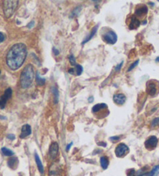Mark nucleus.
<instances>
[{
	"label": "nucleus",
	"instance_id": "nucleus-7",
	"mask_svg": "<svg viewBox=\"0 0 159 176\" xmlns=\"http://www.w3.org/2000/svg\"><path fill=\"white\" fill-rule=\"evenodd\" d=\"M158 142V138L155 136H151V137L147 139L145 143H144V145H145L146 149L149 151H152L157 147Z\"/></svg>",
	"mask_w": 159,
	"mask_h": 176
},
{
	"label": "nucleus",
	"instance_id": "nucleus-11",
	"mask_svg": "<svg viewBox=\"0 0 159 176\" xmlns=\"http://www.w3.org/2000/svg\"><path fill=\"white\" fill-rule=\"evenodd\" d=\"M113 101L118 105H123L126 101L125 95L122 93L115 94L114 96H113Z\"/></svg>",
	"mask_w": 159,
	"mask_h": 176
},
{
	"label": "nucleus",
	"instance_id": "nucleus-6",
	"mask_svg": "<svg viewBox=\"0 0 159 176\" xmlns=\"http://www.w3.org/2000/svg\"><path fill=\"white\" fill-rule=\"evenodd\" d=\"M158 91V85L155 81L151 80L147 83V92L151 96H154Z\"/></svg>",
	"mask_w": 159,
	"mask_h": 176
},
{
	"label": "nucleus",
	"instance_id": "nucleus-4",
	"mask_svg": "<svg viewBox=\"0 0 159 176\" xmlns=\"http://www.w3.org/2000/svg\"><path fill=\"white\" fill-rule=\"evenodd\" d=\"M103 39L109 44H114L117 41V35L114 31L108 30L103 35Z\"/></svg>",
	"mask_w": 159,
	"mask_h": 176
},
{
	"label": "nucleus",
	"instance_id": "nucleus-40",
	"mask_svg": "<svg viewBox=\"0 0 159 176\" xmlns=\"http://www.w3.org/2000/svg\"><path fill=\"white\" fill-rule=\"evenodd\" d=\"M149 4H150V5H151V6H154L153 2H149Z\"/></svg>",
	"mask_w": 159,
	"mask_h": 176
},
{
	"label": "nucleus",
	"instance_id": "nucleus-15",
	"mask_svg": "<svg viewBox=\"0 0 159 176\" xmlns=\"http://www.w3.org/2000/svg\"><path fill=\"white\" fill-rule=\"evenodd\" d=\"M34 157H35L36 163H37V165H38V169H39L40 172L41 173V174H43V173H44L43 164H42L41 161H40V159L39 156H38V153H37V152H35V154H34Z\"/></svg>",
	"mask_w": 159,
	"mask_h": 176
},
{
	"label": "nucleus",
	"instance_id": "nucleus-23",
	"mask_svg": "<svg viewBox=\"0 0 159 176\" xmlns=\"http://www.w3.org/2000/svg\"><path fill=\"white\" fill-rule=\"evenodd\" d=\"M12 93H13V92H12V88H8L6 89V91H5V92H4L3 95L6 96V97L8 99H10L12 96Z\"/></svg>",
	"mask_w": 159,
	"mask_h": 176
},
{
	"label": "nucleus",
	"instance_id": "nucleus-39",
	"mask_svg": "<svg viewBox=\"0 0 159 176\" xmlns=\"http://www.w3.org/2000/svg\"><path fill=\"white\" fill-rule=\"evenodd\" d=\"M156 61L159 62V57H158V58H156Z\"/></svg>",
	"mask_w": 159,
	"mask_h": 176
},
{
	"label": "nucleus",
	"instance_id": "nucleus-9",
	"mask_svg": "<svg viewBox=\"0 0 159 176\" xmlns=\"http://www.w3.org/2000/svg\"><path fill=\"white\" fill-rule=\"evenodd\" d=\"M31 134V127L29 124H25L22 127L21 129V133L20 135V138H25V137H28L29 135Z\"/></svg>",
	"mask_w": 159,
	"mask_h": 176
},
{
	"label": "nucleus",
	"instance_id": "nucleus-20",
	"mask_svg": "<svg viewBox=\"0 0 159 176\" xmlns=\"http://www.w3.org/2000/svg\"><path fill=\"white\" fill-rule=\"evenodd\" d=\"M1 152H2V154L5 156H8V157H10V156H13L14 154L13 151H12L10 149H8L6 148H2L1 149Z\"/></svg>",
	"mask_w": 159,
	"mask_h": 176
},
{
	"label": "nucleus",
	"instance_id": "nucleus-1",
	"mask_svg": "<svg viewBox=\"0 0 159 176\" xmlns=\"http://www.w3.org/2000/svg\"><path fill=\"white\" fill-rule=\"evenodd\" d=\"M27 55L26 45L19 43L13 45L6 55V64L13 71L19 69L22 65Z\"/></svg>",
	"mask_w": 159,
	"mask_h": 176
},
{
	"label": "nucleus",
	"instance_id": "nucleus-31",
	"mask_svg": "<svg viewBox=\"0 0 159 176\" xmlns=\"http://www.w3.org/2000/svg\"><path fill=\"white\" fill-rule=\"evenodd\" d=\"M5 40V35L2 32H0V43H2Z\"/></svg>",
	"mask_w": 159,
	"mask_h": 176
},
{
	"label": "nucleus",
	"instance_id": "nucleus-36",
	"mask_svg": "<svg viewBox=\"0 0 159 176\" xmlns=\"http://www.w3.org/2000/svg\"><path fill=\"white\" fill-rule=\"evenodd\" d=\"M98 145L99 146H103V147H106V144L104 142H99L98 143Z\"/></svg>",
	"mask_w": 159,
	"mask_h": 176
},
{
	"label": "nucleus",
	"instance_id": "nucleus-17",
	"mask_svg": "<svg viewBox=\"0 0 159 176\" xmlns=\"http://www.w3.org/2000/svg\"><path fill=\"white\" fill-rule=\"evenodd\" d=\"M100 165L103 169H106L109 166V159L106 156H103L100 158Z\"/></svg>",
	"mask_w": 159,
	"mask_h": 176
},
{
	"label": "nucleus",
	"instance_id": "nucleus-27",
	"mask_svg": "<svg viewBox=\"0 0 159 176\" xmlns=\"http://www.w3.org/2000/svg\"><path fill=\"white\" fill-rule=\"evenodd\" d=\"M138 63H139V60H137L135 62H134L133 64H132L130 66V67H129V68H128V70H127V71H132V70H133L134 68V67L137 65V64H138Z\"/></svg>",
	"mask_w": 159,
	"mask_h": 176
},
{
	"label": "nucleus",
	"instance_id": "nucleus-26",
	"mask_svg": "<svg viewBox=\"0 0 159 176\" xmlns=\"http://www.w3.org/2000/svg\"><path fill=\"white\" fill-rule=\"evenodd\" d=\"M159 125V117H157V118H154L152 122V127H156V126Z\"/></svg>",
	"mask_w": 159,
	"mask_h": 176
},
{
	"label": "nucleus",
	"instance_id": "nucleus-13",
	"mask_svg": "<svg viewBox=\"0 0 159 176\" xmlns=\"http://www.w3.org/2000/svg\"><path fill=\"white\" fill-rule=\"evenodd\" d=\"M98 27H99V24H97L96 26H95V27H93V28H92V30L91 31V33L89 34V35L87 36V37H86L85 38L84 40H83V42L82 43V44H85V43H87L88 41H89L90 40L92 39V37H93L94 35L95 34V33L97 32V28H98Z\"/></svg>",
	"mask_w": 159,
	"mask_h": 176
},
{
	"label": "nucleus",
	"instance_id": "nucleus-14",
	"mask_svg": "<svg viewBox=\"0 0 159 176\" xmlns=\"http://www.w3.org/2000/svg\"><path fill=\"white\" fill-rule=\"evenodd\" d=\"M8 166L10 167V169H15L18 165V159L16 157H10V159L8 160Z\"/></svg>",
	"mask_w": 159,
	"mask_h": 176
},
{
	"label": "nucleus",
	"instance_id": "nucleus-32",
	"mask_svg": "<svg viewBox=\"0 0 159 176\" xmlns=\"http://www.w3.org/2000/svg\"><path fill=\"white\" fill-rule=\"evenodd\" d=\"M110 139V141H119V140H120V137H117V136H116V137H111Z\"/></svg>",
	"mask_w": 159,
	"mask_h": 176
},
{
	"label": "nucleus",
	"instance_id": "nucleus-38",
	"mask_svg": "<svg viewBox=\"0 0 159 176\" xmlns=\"http://www.w3.org/2000/svg\"><path fill=\"white\" fill-rule=\"evenodd\" d=\"M0 119H2V120H6V117H4V116H0Z\"/></svg>",
	"mask_w": 159,
	"mask_h": 176
},
{
	"label": "nucleus",
	"instance_id": "nucleus-19",
	"mask_svg": "<svg viewBox=\"0 0 159 176\" xmlns=\"http://www.w3.org/2000/svg\"><path fill=\"white\" fill-rule=\"evenodd\" d=\"M36 81H37V84L39 85H43L45 83V79L40 77L39 72H37V75H36Z\"/></svg>",
	"mask_w": 159,
	"mask_h": 176
},
{
	"label": "nucleus",
	"instance_id": "nucleus-10",
	"mask_svg": "<svg viewBox=\"0 0 159 176\" xmlns=\"http://www.w3.org/2000/svg\"><path fill=\"white\" fill-rule=\"evenodd\" d=\"M140 24V22L138 20L137 17L135 16H132L130 17V20L129 23V28L130 30H135V29H137L139 27Z\"/></svg>",
	"mask_w": 159,
	"mask_h": 176
},
{
	"label": "nucleus",
	"instance_id": "nucleus-22",
	"mask_svg": "<svg viewBox=\"0 0 159 176\" xmlns=\"http://www.w3.org/2000/svg\"><path fill=\"white\" fill-rule=\"evenodd\" d=\"M51 90H52V92L54 96V103H57L58 102V97H59V93H58V89H57L56 87L54 86L51 88Z\"/></svg>",
	"mask_w": 159,
	"mask_h": 176
},
{
	"label": "nucleus",
	"instance_id": "nucleus-37",
	"mask_svg": "<svg viewBox=\"0 0 159 176\" xmlns=\"http://www.w3.org/2000/svg\"><path fill=\"white\" fill-rule=\"evenodd\" d=\"M93 100H94V98L92 97V96H90V97L88 98V103H92V102H93Z\"/></svg>",
	"mask_w": 159,
	"mask_h": 176
},
{
	"label": "nucleus",
	"instance_id": "nucleus-28",
	"mask_svg": "<svg viewBox=\"0 0 159 176\" xmlns=\"http://www.w3.org/2000/svg\"><path fill=\"white\" fill-rule=\"evenodd\" d=\"M123 64H124V61H121L120 62V64H118V65H116V67H115V70L117 71H119L120 70V68H121L122 65H123Z\"/></svg>",
	"mask_w": 159,
	"mask_h": 176
},
{
	"label": "nucleus",
	"instance_id": "nucleus-21",
	"mask_svg": "<svg viewBox=\"0 0 159 176\" xmlns=\"http://www.w3.org/2000/svg\"><path fill=\"white\" fill-rule=\"evenodd\" d=\"M8 99L6 97V96H4V95H2V96H1V98H0V108L1 109H4L5 108V106H6V102H7Z\"/></svg>",
	"mask_w": 159,
	"mask_h": 176
},
{
	"label": "nucleus",
	"instance_id": "nucleus-30",
	"mask_svg": "<svg viewBox=\"0 0 159 176\" xmlns=\"http://www.w3.org/2000/svg\"><path fill=\"white\" fill-rule=\"evenodd\" d=\"M7 138L13 141V140H14V139L16 138V137H15V135H14V134H11V133H10V134L7 135Z\"/></svg>",
	"mask_w": 159,
	"mask_h": 176
},
{
	"label": "nucleus",
	"instance_id": "nucleus-8",
	"mask_svg": "<svg viewBox=\"0 0 159 176\" xmlns=\"http://www.w3.org/2000/svg\"><path fill=\"white\" fill-rule=\"evenodd\" d=\"M58 153V143L54 142L51 144L50 149H49V154L51 159H54L57 157Z\"/></svg>",
	"mask_w": 159,
	"mask_h": 176
},
{
	"label": "nucleus",
	"instance_id": "nucleus-2",
	"mask_svg": "<svg viewBox=\"0 0 159 176\" xmlns=\"http://www.w3.org/2000/svg\"><path fill=\"white\" fill-rule=\"evenodd\" d=\"M34 78V67L27 64L22 69L20 75V85L22 88H27L30 86Z\"/></svg>",
	"mask_w": 159,
	"mask_h": 176
},
{
	"label": "nucleus",
	"instance_id": "nucleus-18",
	"mask_svg": "<svg viewBox=\"0 0 159 176\" xmlns=\"http://www.w3.org/2000/svg\"><path fill=\"white\" fill-rule=\"evenodd\" d=\"M159 174V165H156L152 169V170L148 172L144 176H157Z\"/></svg>",
	"mask_w": 159,
	"mask_h": 176
},
{
	"label": "nucleus",
	"instance_id": "nucleus-34",
	"mask_svg": "<svg viewBox=\"0 0 159 176\" xmlns=\"http://www.w3.org/2000/svg\"><path fill=\"white\" fill-rule=\"evenodd\" d=\"M68 72H69L70 74H71V75H73V74L75 72V68H73V67H72V68H70V69L68 70Z\"/></svg>",
	"mask_w": 159,
	"mask_h": 176
},
{
	"label": "nucleus",
	"instance_id": "nucleus-3",
	"mask_svg": "<svg viewBox=\"0 0 159 176\" xmlns=\"http://www.w3.org/2000/svg\"><path fill=\"white\" fill-rule=\"evenodd\" d=\"M19 2L17 0H6L3 1L2 9H3L4 14L6 18H10L13 16L15 10H16Z\"/></svg>",
	"mask_w": 159,
	"mask_h": 176
},
{
	"label": "nucleus",
	"instance_id": "nucleus-12",
	"mask_svg": "<svg viewBox=\"0 0 159 176\" xmlns=\"http://www.w3.org/2000/svg\"><path fill=\"white\" fill-rule=\"evenodd\" d=\"M147 13H148V7L146 6H139L135 10V15L138 17L146 15Z\"/></svg>",
	"mask_w": 159,
	"mask_h": 176
},
{
	"label": "nucleus",
	"instance_id": "nucleus-5",
	"mask_svg": "<svg viewBox=\"0 0 159 176\" xmlns=\"http://www.w3.org/2000/svg\"><path fill=\"white\" fill-rule=\"evenodd\" d=\"M129 151V148H128L125 144L121 143V144H119L117 146H116V150H115V154H116V157H124V156H126L128 154Z\"/></svg>",
	"mask_w": 159,
	"mask_h": 176
},
{
	"label": "nucleus",
	"instance_id": "nucleus-35",
	"mask_svg": "<svg viewBox=\"0 0 159 176\" xmlns=\"http://www.w3.org/2000/svg\"><path fill=\"white\" fill-rule=\"evenodd\" d=\"M72 144H73V143L71 142L69 144H68V145H67V148H66V151H68L70 150V148H71V147Z\"/></svg>",
	"mask_w": 159,
	"mask_h": 176
},
{
	"label": "nucleus",
	"instance_id": "nucleus-41",
	"mask_svg": "<svg viewBox=\"0 0 159 176\" xmlns=\"http://www.w3.org/2000/svg\"><path fill=\"white\" fill-rule=\"evenodd\" d=\"M0 73H1V71H0Z\"/></svg>",
	"mask_w": 159,
	"mask_h": 176
},
{
	"label": "nucleus",
	"instance_id": "nucleus-33",
	"mask_svg": "<svg viewBox=\"0 0 159 176\" xmlns=\"http://www.w3.org/2000/svg\"><path fill=\"white\" fill-rule=\"evenodd\" d=\"M53 52L54 53V55H58L59 54H60L59 51H58V49L55 48V47H53Z\"/></svg>",
	"mask_w": 159,
	"mask_h": 176
},
{
	"label": "nucleus",
	"instance_id": "nucleus-25",
	"mask_svg": "<svg viewBox=\"0 0 159 176\" xmlns=\"http://www.w3.org/2000/svg\"><path fill=\"white\" fill-rule=\"evenodd\" d=\"M68 59H69L70 64H71V65H75L76 62H75V58L73 55H70L69 56H68Z\"/></svg>",
	"mask_w": 159,
	"mask_h": 176
},
{
	"label": "nucleus",
	"instance_id": "nucleus-16",
	"mask_svg": "<svg viewBox=\"0 0 159 176\" xmlns=\"http://www.w3.org/2000/svg\"><path fill=\"white\" fill-rule=\"evenodd\" d=\"M107 106L105 103H99V104H97V105L94 106L93 108H92V112L93 113H96V112L101 111L102 109H106Z\"/></svg>",
	"mask_w": 159,
	"mask_h": 176
},
{
	"label": "nucleus",
	"instance_id": "nucleus-24",
	"mask_svg": "<svg viewBox=\"0 0 159 176\" xmlns=\"http://www.w3.org/2000/svg\"><path fill=\"white\" fill-rule=\"evenodd\" d=\"M75 72H76L77 75H80L82 73V71H83L82 66L79 65V64H77V65L75 66Z\"/></svg>",
	"mask_w": 159,
	"mask_h": 176
},
{
	"label": "nucleus",
	"instance_id": "nucleus-29",
	"mask_svg": "<svg viewBox=\"0 0 159 176\" xmlns=\"http://www.w3.org/2000/svg\"><path fill=\"white\" fill-rule=\"evenodd\" d=\"M34 24H35L34 21H31V22H29L28 23V25H27V27H28L29 29H32L34 26Z\"/></svg>",
	"mask_w": 159,
	"mask_h": 176
}]
</instances>
